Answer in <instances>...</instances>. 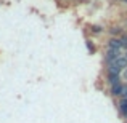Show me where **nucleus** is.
<instances>
[{
  "label": "nucleus",
  "mask_w": 127,
  "mask_h": 123,
  "mask_svg": "<svg viewBox=\"0 0 127 123\" xmlns=\"http://www.w3.org/2000/svg\"><path fill=\"white\" fill-rule=\"evenodd\" d=\"M108 48L109 50H116V51H121L124 46H122V42H121V37H111L108 40Z\"/></svg>",
  "instance_id": "1"
},
{
  "label": "nucleus",
  "mask_w": 127,
  "mask_h": 123,
  "mask_svg": "<svg viewBox=\"0 0 127 123\" xmlns=\"http://www.w3.org/2000/svg\"><path fill=\"white\" fill-rule=\"evenodd\" d=\"M121 56V51H116V50H106V54H105V61L106 64H111V62H114L116 59Z\"/></svg>",
  "instance_id": "2"
},
{
  "label": "nucleus",
  "mask_w": 127,
  "mask_h": 123,
  "mask_svg": "<svg viewBox=\"0 0 127 123\" xmlns=\"http://www.w3.org/2000/svg\"><path fill=\"white\" fill-rule=\"evenodd\" d=\"M122 93H124V85L122 83L111 85V94L113 96H122Z\"/></svg>",
  "instance_id": "3"
},
{
  "label": "nucleus",
  "mask_w": 127,
  "mask_h": 123,
  "mask_svg": "<svg viewBox=\"0 0 127 123\" xmlns=\"http://www.w3.org/2000/svg\"><path fill=\"white\" fill-rule=\"evenodd\" d=\"M119 80H121V78H119V74H114V72H108V82H109V85H116V83H121Z\"/></svg>",
  "instance_id": "4"
},
{
  "label": "nucleus",
  "mask_w": 127,
  "mask_h": 123,
  "mask_svg": "<svg viewBox=\"0 0 127 123\" xmlns=\"http://www.w3.org/2000/svg\"><path fill=\"white\" fill-rule=\"evenodd\" d=\"M109 34H111L113 37H116V35H118V37H122V35H124V29L119 27V26H114V27L109 29Z\"/></svg>",
  "instance_id": "5"
},
{
  "label": "nucleus",
  "mask_w": 127,
  "mask_h": 123,
  "mask_svg": "<svg viewBox=\"0 0 127 123\" xmlns=\"http://www.w3.org/2000/svg\"><path fill=\"white\" fill-rule=\"evenodd\" d=\"M119 112L122 114V117L127 118V101L126 99H121V101H119Z\"/></svg>",
  "instance_id": "6"
},
{
  "label": "nucleus",
  "mask_w": 127,
  "mask_h": 123,
  "mask_svg": "<svg viewBox=\"0 0 127 123\" xmlns=\"http://www.w3.org/2000/svg\"><path fill=\"white\" fill-rule=\"evenodd\" d=\"M90 31H92V34H101V32H103V27H101V26H92V27H90Z\"/></svg>",
  "instance_id": "7"
},
{
  "label": "nucleus",
  "mask_w": 127,
  "mask_h": 123,
  "mask_svg": "<svg viewBox=\"0 0 127 123\" xmlns=\"http://www.w3.org/2000/svg\"><path fill=\"white\" fill-rule=\"evenodd\" d=\"M85 45H87V50H89V53H95V46H93V43L90 42V40H85Z\"/></svg>",
  "instance_id": "8"
},
{
  "label": "nucleus",
  "mask_w": 127,
  "mask_h": 123,
  "mask_svg": "<svg viewBox=\"0 0 127 123\" xmlns=\"http://www.w3.org/2000/svg\"><path fill=\"white\" fill-rule=\"evenodd\" d=\"M121 42H122V46L127 48V35H122V37H121Z\"/></svg>",
  "instance_id": "9"
},
{
  "label": "nucleus",
  "mask_w": 127,
  "mask_h": 123,
  "mask_svg": "<svg viewBox=\"0 0 127 123\" xmlns=\"http://www.w3.org/2000/svg\"><path fill=\"white\" fill-rule=\"evenodd\" d=\"M122 99L127 101V86H124V93H122Z\"/></svg>",
  "instance_id": "10"
},
{
  "label": "nucleus",
  "mask_w": 127,
  "mask_h": 123,
  "mask_svg": "<svg viewBox=\"0 0 127 123\" xmlns=\"http://www.w3.org/2000/svg\"><path fill=\"white\" fill-rule=\"evenodd\" d=\"M119 2H122V3H127V0H119Z\"/></svg>",
  "instance_id": "11"
}]
</instances>
